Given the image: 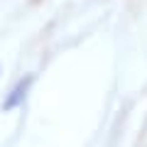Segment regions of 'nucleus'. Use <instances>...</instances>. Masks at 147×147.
Segmentation results:
<instances>
[{"label":"nucleus","instance_id":"1","mask_svg":"<svg viewBox=\"0 0 147 147\" xmlns=\"http://www.w3.org/2000/svg\"><path fill=\"white\" fill-rule=\"evenodd\" d=\"M32 76H27V79H22L20 84L15 86V88H12V93L7 96L5 98V103H3V108L5 110H12V108H17V105L22 103V100H25V96H27V88H30V84H32Z\"/></svg>","mask_w":147,"mask_h":147}]
</instances>
